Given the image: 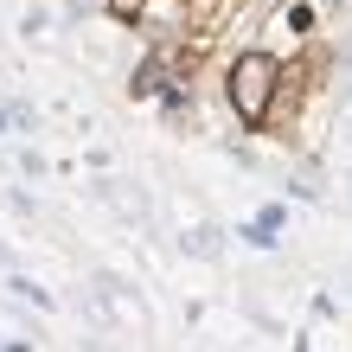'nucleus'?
I'll return each mask as SVG.
<instances>
[{
  "instance_id": "f257e3e1",
  "label": "nucleus",
  "mask_w": 352,
  "mask_h": 352,
  "mask_svg": "<svg viewBox=\"0 0 352 352\" xmlns=\"http://www.w3.org/2000/svg\"><path fill=\"white\" fill-rule=\"evenodd\" d=\"M276 58L269 52H243L231 65V109L243 122H269V102H276Z\"/></svg>"
},
{
  "instance_id": "f03ea898",
  "label": "nucleus",
  "mask_w": 352,
  "mask_h": 352,
  "mask_svg": "<svg viewBox=\"0 0 352 352\" xmlns=\"http://www.w3.org/2000/svg\"><path fill=\"white\" fill-rule=\"evenodd\" d=\"M179 256H199V263H218V256H224V231H218V224H192V231L179 237Z\"/></svg>"
},
{
  "instance_id": "7ed1b4c3",
  "label": "nucleus",
  "mask_w": 352,
  "mask_h": 352,
  "mask_svg": "<svg viewBox=\"0 0 352 352\" xmlns=\"http://www.w3.org/2000/svg\"><path fill=\"white\" fill-rule=\"evenodd\" d=\"M7 295H13V301H32V307H45V314H52V295H45L32 276H13V269H7Z\"/></svg>"
},
{
  "instance_id": "20e7f679",
  "label": "nucleus",
  "mask_w": 352,
  "mask_h": 352,
  "mask_svg": "<svg viewBox=\"0 0 352 352\" xmlns=\"http://www.w3.org/2000/svg\"><path fill=\"white\" fill-rule=\"evenodd\" d=\"M333 84H340V96H352V45L333 58Z\"/></svg>"
},
{
  "instance_id": "39448f33",
  "label": "nucleus",
  "mask_w": 352,
  "mask_h": 352,
  "mask_svg": "<svg viewBox=\"0 0 352 352\" xmlns=\"http://www.w3.org/2000/svg\"><path fill=\"white\" fill-rule=\"evenodd\" d=\"M0 199H7V212H19V218H32V212H38V205H32V192H19V186H7Z\"/></svg>"
},
{
  "instance_id": "423d86ee",
  "label": "nucleus",
  "mask_w": 352,
  "mask_h": 352,
  "mask_svg": "<svg viewBox=\"0 0 352 352\" xmlns=\"http://www.w3.org/2000/svg\"><path fill=\"white\" fill-rule=\"evenodd\" d=\"M340 148L352 154V109H346V122H340Z\"/></svg>"
},
{
  "instance_id": "0eeeda50",
  "label": "nucleus",
  "mask_w": 352,
  "mask_h": 352,
  "mask_svg": "<svg viewBox=\"0 0 352 352\" xmlns=\"http://www.w3.org/2000/svg\"><path fill=\"white\" fill-rule=\"evenodd\" d=\"M71 7H96V0H71Z\"/></svg>"
}]
</instances>
